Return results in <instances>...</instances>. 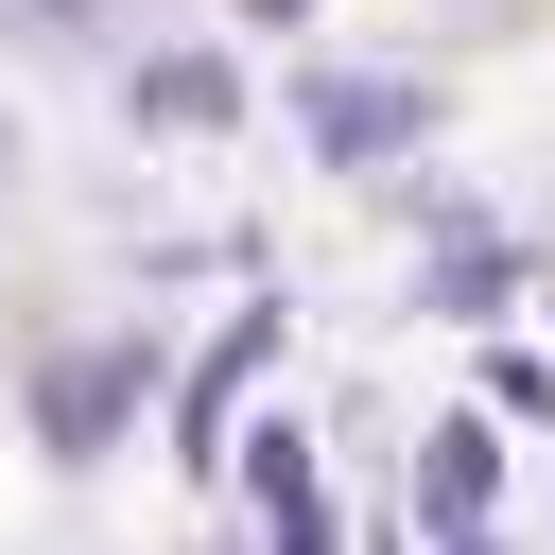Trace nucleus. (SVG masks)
<instances>
[{"mask_svg":"<svg viewBox=\"0 0 555 555\" xmlns=\"http://www.w3.org/2000/svg\"><path fill=\"white\" fill-rule=\"evenodd\" d=\"M399 121H416V104H399V87H312V139H330V156H382V139H399Z\"/></svg>","mask_w":555,"mask_h":555,"instance_id":"1","label":"nucleus"}]
</instances>
